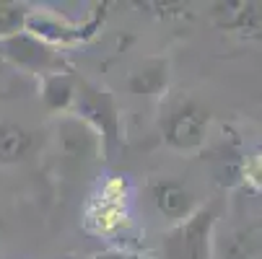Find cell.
Masks as SVG:
<instances>
[{"instance_id":"cell-4","label":"cell","mask_w":262,"mask_h":259,"mask_svg":"<svg viewBox=\"0 0 262 259\" xmlns=\"http://www.w3.org/2000/svg\"><path fill=\"white\" fill-rule=\"evenodd\" d=\"M0 52H3L13 65L24 67V70H39V73H47L50 67L57 65V57L52 52L50 44L34 39L31 34L26 31H18V34H11L6 39H0Z\"/></svg>"},{"instance_id":"cell-9","label":"cell","mask_w":262,"mask_h":259,"mask_svg":"<svg viewBox=\"0 0 262 259\" xmlns=\"http://www.w3.org/2000/svg\"><path fill=\"white\" fill-rule=\"evenodd\" d=\"M164 86H166V65L164 62H151V65H145L143 70L130 76V91L133 93L151 96V93H159Z\"/></svg>"},{"instance_id":"cell-8","label":"cell","mask_w":262,"mask_h":259,"mask_svg":"<svg viewBox=\"0 0 262 259\" xmlns=\"http://www.w3.org/2000/svg\"><path fill=\"white\" fill-rule=\"evenodd\" d=\"M60 140H62V148H65V156H70V158H83V156H91L96 151V137L78 120L62 122Z\"/></svg>"},{"instance_id":"cell-2","label":"cell","mask_w":262,"mask_h":259,"mask_svg":"<svg viewBox=\"0 0 262 259\" xmlns=\"http://www.w3.org/2000/svg\"><path fill=\"white\" fill-rule=\"evenodd\" d=\"M73 99H76L78 112L101 132L104 148L109 151V148L117 143V137H120L117 106H115V101H112V96L106 91H101V88H94L86 81H78V88H76V93H73Z\"/></svg>"},{"instance_id":"cell-6","label":"cell","mask_w":262,"mask_h":259,"mask_svg":"<svg viewBox=\"0 0 262 259\" xmlns=\"http://www.w3.org/2000/svg\"><path fill=\"white\" fill-rule=\"evenodd\" d=\"M31 148H34V135L26 127L16 122L0 125V163H18L29 158Z\"/></svg>"},{"instance_id":"cell-11","label":"cell","mask_w":262,"mask_h":259,"mask_svg":"<svg viewBox=\"0 0 262 259\" xmlns=\"http://www.w3.org/2000/svg\"><path fill=\"white\" fill-rule=\"evenodd\" d=\"M26 8L24 6H13V3H0V39H6L11 34L24 31V18H26Z\"/></svg>"},{"instance_id":"cell-1","label":"cell","mask_w":262,"mask_h":259,"mask_svg":"<svg viewBox=\"0 0 262 259\" xmlns=\"http://www.w3.org/2000/svg\"><path fill=\"white\" fill-rule=\"evenodd\" d=\"M215 223V210L205 207L187 218L164 239L166 259H208L210 256V233Z\"/></svg>"},{"instance_id":"cell-3","label":"cell","mask_w":262,"mask_h":259,"mask_svg":"<svg viewBox=\"0 0 262 259\" xmlns=\"http://www.w3.org/2000/svg\"><path fill=\"white\" fill-rule=\"evenodd\" d=\"M208 120H210L208 112L200 109L198 104H184V106L174 109L164 127L166 143L171 148H179V151H192L205 137Z\"/></svg>"},{"instance_id":"cell-7","label":"cell","mask_w":262,"mask_h":259,"mask_svg":"<svg viewBox=\"0 0 262 259\" xmlns=\"http://www.w3.org/2000/svg\"><path fill=\"white\" fill-rule=\"evenodd\" d=\"M154 202L166 218H184L192 207V197L177 181H159L154 187Z\"/></svg>"},{"instance_id":"cell-10","label":"cell","mask_w":262,"mask_h":259,"mask_svg":"<svg viewBox=\"0 0 262 259\" xmlns=\"http://www.w3.org/2000/svg\"><path fill=\"white\" fill-rule=\"evenodd\" d=\"M73 93H76V88L65 76H50L45 81V101L50 109H65L73 101Z\"/></svg>"},{"instance_id":"cell-5","label":"cell","mask_w":262,"mask_h":259,"mask_svg":"<svg viewBox=\"0 0 262 259\" xmlns=\"http://www.w3.org/2000/svg\"><path fill=\"white\" fill-rule=\"evenodd\" d=\"M215 21L231 31H259L262 29V3H218Z\"/></svg>"}]
</instances>
